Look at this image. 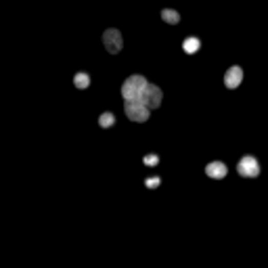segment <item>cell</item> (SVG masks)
Listing matches in <instances>:
<instances>
[{"label":"cell","instance_id":"1","mask_svg":"<svg viewBox=\"0 0 268 268\" xmlns=\"http://www.w3.org/2000/svg\"><path fill=\"white\" fill-rule=\"evenodd\" d=\"M147 84H149V82H147L143 76H139V74H137V76H130V78L124 82V86H122V97L126 99V103H139Z\"/></svg>","mask_w":268,"mask_h":268},{"label":"cell","instance_id":"2","mask_svg":"<svg viewBox=\"0 0 268 268\" xmlns=\"http://www.w3.org/2000/svg\"><path fill=\"white\" fill-rule=\"evenodd\" d=\"M139 103H143L149 111H151V109H158V107L162 105V91H160V88L155 86V84H147Z\"/></svg>","mask_w":268,"mask_h":268},{"label":"cell","instance_id":"3","mask_svg":"<svg viewBox=\"0 0 268 268\" xmlns=\"http://www.w3.org/2000/svg\"><path fill=\"white\" fill-rule=\"evenodd\" d=\"M237 172L245 178H254V176L260 174V164H258L256 158H252V155H245V158H241L239 164H237Z\"/></svg>","mask_w":268,"mask_h":268},{"label":"cell","instance_id":"4","mask_svg":"<svg viewBox=\"0 0 268 268\" xmlns=\"http://www.w3.org/2000/svg\"><path fill=\"white\" fill-rule=\"evenodd\" d=\"M103 44H105V49L111 53V55H118L124 47V42H122V34L118 30H107L103 34Z\"/></svg>","mask_w":268,"mask_h":268},{"label":"cell","instance_id":"5","mask_svg":"<svg viewBox=\"0 0 268 268\" xmlns=\"http://www.w3.org/2000/svg\"><path fill=\"white\" fill-rule=\"evenodd\" d=\"M124 109H126V116H128L132 122L143 124V122L149 120V109H147L143 103H126Z\"/></svg>","mask_w":268,"mask_h":268},{"label":"cell","instance_id":"6","mask_svg":"<svg viewBox=\"0 0 268 268\" xmlns=\"http://www.w3.org/2000/svg\"><path fill=\"white\" fill-rule=\"evenodd\" d=\"M241 80H243V70H241L239 65H233L231 70L227 72V76H225L227 88H237V86L241 84Z\"/></svg>","mask_w":268,"mask_h":268},{"label":"cell","instance_id":"7","mask_svg":"<svg viewBox=\"0 0 268 268\" xmlns=\"http://www.w3.org/2000/svg\"><path fill=\"white\" fill-rule=\"evenodd\" d=\"M227 166L222 164V162H212V164H208L206 166V174L210 176V178H225L227 176Z\"/></svg>","mask_w":268,"mask_h":268},{"label":"cell","instance_id":"8","mask_svg":"<svg viewBox=\"0 0 268 268\" xmlns=\"http://www.w3.org/2000/svg\"><path fill=\"white\" fill-rule=\"evenodd\" d=\"M199 47H201V42H199L197 38H187V40L183 42V51H185L187 55H195V53L199 51Z\"/></svg>","mask_w":268,"mask_h":268},{"label":"cell","instance_id":"9","mask_svg":"<svg viewBox=\"0 0 268 268\" xmlns=\"http://www.w3.org/2000/svg\"><path fill=\"white\" fill-rule=\"evenodd\" d=\"M162 19L166 21V24H172V26H176L178 21H181V15H178L176 11H172V9H164V11H162Z\"/></svg>","mask_w":268,"mask_h":268},{"label":"cell","instance_id":"10","mask_svg":"<svg viewBox=\"0 0 268 268\" xmlns=\"http://www.w3.org/2000/svg\"><path fill=\"white\" fill-rule=\"evenodd\" d=\"M74 84L78 88H88V86H91V76H88V74H76Z\"/></svg>","mask_w":268,"mask_h":268},{"label":"cell","instance_id":"11","mask_svg":"<svg viewBox=\"0 0 268 268\" xmlns=\"http://www.w3.org/2000/svg\"><path fill=\"white\" fill-rule=\"evenodd\" d=\"M114 122H116V118H114V114H109V111L101 114V118H99L101 128H111V126H114Z\"/></svg>","mask_w":268,"mask_h":268},{"label":"cell","instance_id":"12","mask_svg":"<svg viewBox=\"0 0 268 268\" xmlns=\"http://www.w3.org/2000/svg\"><path fill=\"white\" fill-rule=\"evenodd\" d=\"M145 185H147L149 189H158V187H160V178H147Z\"/></svg>","mask_w":268,"mask_h":268},{"label":"cell","instance_id":"13","mask_svg":"<svg viewBox=\"0 0 268 268\" xmlns=\"http://www.w3.org/2000/svg\"><path fill=\"white\" fill-rule=\"evenodd\" d=\"M158 162H160L158 155H147V158H145V164H147V166H158Z\"/></svg>","mask_w":268,"mask_h":268}]
</instances>
